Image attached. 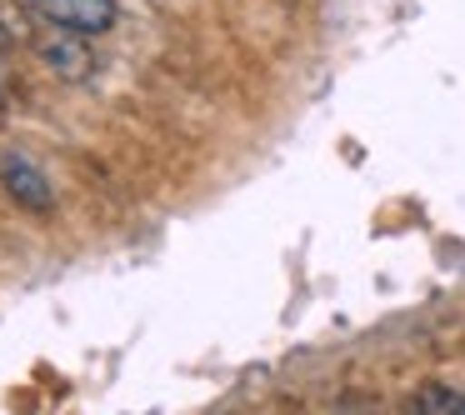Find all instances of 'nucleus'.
Returning <instances> with one entry per match:
<instances>
[{
  "mask_svg": "<svg viewBox=\"0 0 465 415\" xmlns=\"http://www.w3.org/2000/svg\"><path fill=\"white\" fill-rule=\"evenodd\" d=\"M35 61L45 65L51 75H61V81H91L95 75V55H91V35L71 31V25H55L45 21L41 31H35Z\"/></svg>",
  "mask_w": 465,
  "mask_h": 415,
  "instance_id": "nucleus-1",
  "label": "nucleus"
},
{
  "mask_svg": "<svg viewBox=\"0 0 465 415\" xmlns=\"http://www.w3.org/2000/svg\"><path fill=\"white\" fill-rule=\"evenodd\" d=\"M35 11L55 25H71L81 35H101L115 25V0H31Z\"/></svg>",
  "mask_w": 465,
  "mask_h": 415,
  "instance_id": "nucleus-2",
  "label": "nucleus"
},
{
  "mask_svg": "<svg viewBox=\"0 0 465 415\" xmlns=\"http://www.w3.org/2000/svg\"><path fill=\"white\" fill-rule=\"evenodd\" d=\"M0 181H5V191L15 195V205H25V211H35V215H45L55 205L51 181H45V175L25 161V155H11V161L0 165Z\"/></svg>",
  "mask_w": 465,
  "mask_h": 415,
  "instance_id": "nucleus-3",
  "label": "nucleus"
},
{
  "mask_svg": "<svg viewBox=\"0 0 465 415\" xmlns=\"http://www.w3.org/2000/svg\"><path fill=\"white\" fill-rule=\"evenodd\" d=\"M411 405H415V410H455V415H465V395L445 390V385H425Z\"/></svg>",
  "mask_w": 465,
  "mask_h": 415,
  "instance_id": "nucleus-4",
  "label": "nucleus"
}]
</instances>
